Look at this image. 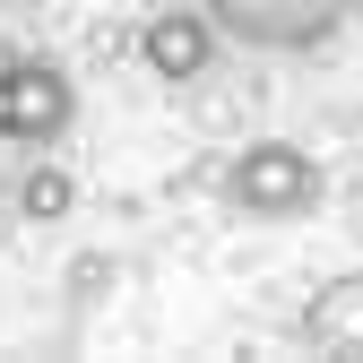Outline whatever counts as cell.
<instances>
[{"label":"cell","mask_w":363,"mask_h":363,"mask_svg":"<svg viewBox=\"0 0 363 363\" xmlns=\"http://www.w3.org/2000/svg\"><path fill=\"white\" fill-rule=\"evenodd\" d=\"M199 9L216 18L225 43H242V52H320V43H337L354 18H363V0H199Z\"/></svg>","instance_id":"obj_1"},{"label":"cell","mask_w":363,"mask_h":363,"mask_svg":"<svg viewBox=\"0 0 363 363\" xmlns=\"http://www.w3.org/2000/svg\"><path fill=\"white\" fill-rule=\"evenodd\" d=\"M225 199H234V216L251 225H294L320 208V164H311V147L294 139H251L234 147V164H225Z\"/></svg>","instance_id":"obj_2"},{"label":"cell","mask_w":363,"mask_h":363,"mask_svg":"<svg viewBox=\"0 0 363 363\" xmlns=\"http://www.w3.org/2000/svg\"><path fill=\"white\" fill-rule=\"evenodd\" d=\"M216 18L199 9H147V26H139V61L164 78V86H191V78H208V61H216Z\"/></svg>","instance_id":"obj_3"},{"label":"cell","mask_w":363,"mask_h":363,"mask_svg":"<svg viewBox=\"0 0 363 363\" xmlns=\"http://www.w3.org/2000/svg\"><path fill=\"white\" fill-rule=\"evenodd\" d=\"M78 113V86L61 61H9V139L26 147H52Z\"/></svg>","instance_id":"obj_4"},{"label":"cell","mask_w":363,"mask_h":363,"mask_svg":"<svg viewBox=\"0 0 363 363\" xmlns=\"http://www.w3.org/2000/svg\"><path fill=\"white\" fill-rule=\"evenodd\" d=\"M303 337L320 346V354H363V268L329 277L320 294L303 303Z\"/></svg>","instance_id":"obj_5"},{"label":"cell","mask_w":363,"mask_h":363,"mask_svg":"<svg viewBox=\"0 0 363 363\" xmlns=\"http://www.w3.org/2000/svg\"><path fill=\"white\" fill-rule=\"evenodd\" d=\"M78 208V182L61 173V164H26V182H18V216H35V225H61Z\"/></svg>","instance_id":"obj_6"},{"label":"cell","mask_w":363,"mask_h":363,"mask_svg":"<svg viewBox=\"0 0 363 363\" xmlns=\"http://www.w3.org/2000/svg\"><path fill=\"white\" fill-rule=\"evenodd\" d=\"M0 139H9V61H0Z\"/></svg>","instance_id":"obj_7"},{"label":"cell","mask_w":363,"mask_h":363,"mask_svg":"<svg viewBox=\"0 0 363 363\" xmlns=\"http://www.w3.org/2000/svg\"><path fill=\"white\" fill-rule=\"evenodd\" d=\"M9 9H43V0H9Z\"/></svg>","instance_id":"obj_8"}]
</instances>
